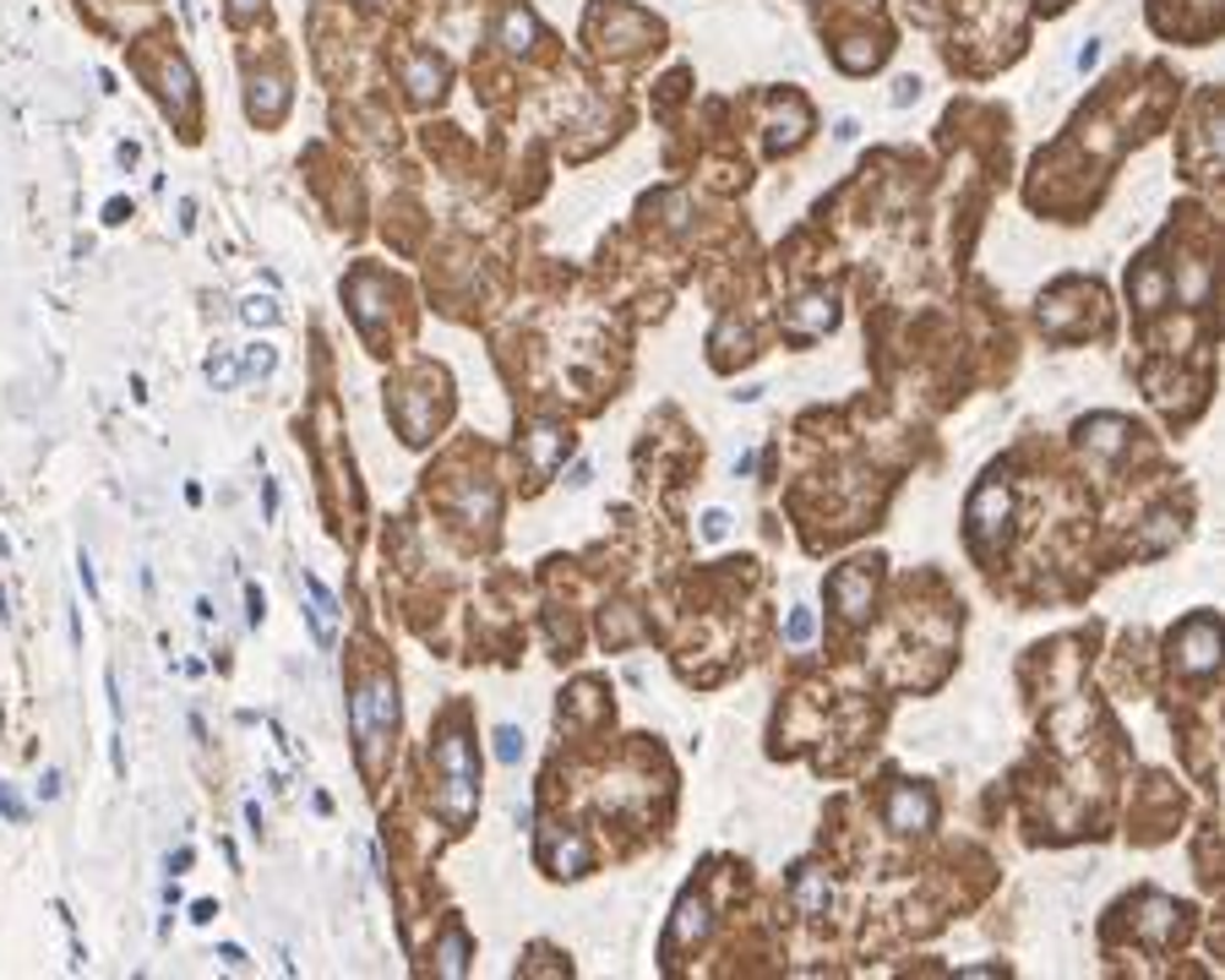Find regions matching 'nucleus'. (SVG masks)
Segmentation results:
<instances>
[{"instance_id": "f257e3e1", "label": "nucleus", "mask_w": 1225, "mask_h": 980, "mask_svg": "<svg viewBox=\"0 0 1225 980\" xmlns=\"http://www.w3.org/2000/svg\"><path fill=\"white\" fill-rule=\"evenodd\" d=\"M431 780H436V812L452 828H469L480 812V774H474V752L469 735L452 724L442 730V741L431 746Z\"/></svg>"}, {"instance_id": "f03ea898", "label": "nucleus", "mask_w": 1225, "mask_h": 980, "mask_svg": "<svg viewBox=\"0 0 1225 980\" xmlns=\"http://www.w3.org/2000/svg\"><path fill=\"white\" fill-rule=\"evenodd\" d=\"M349 719H354V741H360V763L366 774H382V752H388V735L398 724V687L388 675H371L354 698H349Z\"/></svg>"}, {"instance_id": "7ed1b4c3", "label": "nucleus", "mask_w": 1225, "mask_h": 980, "mask_svg": "<svg viewBox=\"0 0 1225 980\" xmlns=\"http://www.w3.org/2000/svg\"><path fill=\"white\" fill-rule=\"evenodd\" d=\"M1176 659L1187 675H1209L1221 664V632H1215V616H1193L1182 632H1176Z\"/></svg>"}, {"instance_id": "20e7f679", "label": "nucleus", "mask_w": 1225, "mask_h": 980, "mask_svg": "<svg viewBox=\"0 0 1225 980\" xmlns=\"http://www.w3.org/2000/svg\"><path fill=\"white\" fill-rule=\"evenodd\" d=\"M834 327V295H801L790 311H784V338H795V343H812V338H823Z\"/></svg>"}, {"instance_id": "39448f33", "label": "nucleus", "mask_w": 1225, "mask_h": 980, "mask_svg": "<svg viewBox=\"0 0 1225 980\" xmlns=\"http://www.w3.org/2000/svg\"><path fill=\"white\" fill-rule=\"evenodd\" d=\"M1008 507H1013V502H1008V485H997V479H991V485H980V491H975V502H969V534H975V545H980V550H986V545H991V534L1008 523Z\"/></svg>"}, {"instance_id": "423d86ee", "label": "nucleus", "mask_w": 1225, "mask_h": 980, "mask_svg": "<svg viewBox=\"0 0 1225 980\" xmlns=\"http://www.w3.org/2000/svg\"><path fill=\"white\" fill-rule=\"evenodd\" d=\"M562 457H567V431H562V425H534V431L523 436V463H528L534 479H550Z\"/></svg>"}, {"instance_id": "0eeeda50", "label": "nucleus", "mask_w": 1225, "mask_h": 980, "mask_svg": "<svg viewBox=\"0 0 1225 980\" xmlns=\"http://www.w3.org/2000/svg\"><path fill=\"white\" fill-rule=\"evenodd\" d=\"M931 817H937V801H931L926 790H915V784H899V790L888 795V828H894V834H915V828H931Z\"/></svg>"}, {"instance_id": "6e6552de", "label": "nucleus", "mask_w": 1225, "mask_h": 980, "mask_svg": "<svg viewBox=\"0 0 1225 980\" xmlns=\"http://www.w3.org/2000/svg\"><path fill=\"white\" fill-rule=\"evenodd\" d=\"M392 414L403 425L409 442H425L431 436V420H436V392H398L392 398Z\"/></svg>"}, {"instance_id": "1a4fd4ad", "label": "nucleus", "mask_w": 1225, "mask_h": 980, "mask_svg": "<svg viewBox=\"0 0 1225 980\" xmlns=\"http://www.w3.org/2000/svg\"><path fill=\"white\" fill-rule=\"evenodd\" d=\"M349 300H354V317H360V327L366 332H377V322H382V278L377 272H360L354 283H349Z\"/></svg>"}, {"instance_id": "9d476101", "label": "nucleus", "mask_w": 1225, "mask_h": 980, "mask_svg": "<svg viewBox=\"0 0 1225 980\" xmlns=\"http://www.w3.org/2000/svg\"><path fill=\"white\" fill-rule=\"evenodd\" d=\"M828 594L838 599V610H844V616H861V610H866V599H872V578H866L861 567H844V572H834Z\"/></svg>"}, {"instance_id": "9b49d317", "label": "nucleus", "mask_w": 1225, "mask_h": 980, "mask_svg": "<svg viewBox=\"0 0 1225 980\" xmlns=\"http://www.w3.org/2000/svg\"><path fill=\"white\" fill-rule=\"evenodd\" d=\"M828 871H817V866H806L801 877H795V910L801 915H823L828 910Z\"/></svg>"}, {"instance_id": "f8f14e48", "label": "nucleus", "mask_w": 1225, "mask_h": 980, "mask_svg": "<svg viewBox=\"0 0 1225 980\" xmlns=\"http://www.w3.org/2000/svg\"><path fill=\"white\" fill-rule=\"evenodd\" d=\"M306 599H311V621H317V638L332 643L338 638V599L327 594L322 578H306Z\"/></svg>"}, {"instance_id": "ddd939ff", "label": "nucleus", "mask_w": 1225, "mask_h": 980, "mask_svg": "<svg viewBox=\"0 0 1225 980\" xmlns=\"http://www.w3.org/2000/svg\"><path fill=\"white\" fill-rule=\"evenodd\" d=\"M403 82H409V93H414V99H431V93H442L447 71H442V61H436V55H414V61H409V71H403Z\"/></svg>"}, {"instance_id": "4468645a", "label": "nucleus", "mask_w": 1225, "mask_h": 980, "mask_svg": "<svg viewBox=\"0 0 1225 980\" xmlns=\"http://www.w3.org/2000/svg\"><path fill=\"white\" fill-rule=\"evenodd\" d=\"M284 104H289V93H284V82L278 76H251V121H278L284 115Z\"/></svg>"}, {"instance_id": "2eb2a0df", "label": "nucleus", "mask_w": 1225, "mask_h": 980, "mask_svg": "<svg viewBox=\"0 0 1225 980\" xmlns=\"http://www.w3.org/2000/svg\"><path fill=\"white\" fill-rule=\"evenodd\" d=\"M703 931H709V905L687 894L681 910H676V926H670V948H676V942H692V937H703Z\"/></svg>"}, {"instance_id": "dca6fc26", "label": "nucleus", "mask_w": 1225, "mask_h": 980, "mask_svg": "<svg viewBox=\"0 0 1225 980\" xmlns=\"http://www.w3.org/2000/svg\"><path fill=\"white\" fill-rule=\"evenodd\" d=\"M164 104H169V115H181L192 104V71H186V61H164Z\"/></svg>"}, {"instance_id": "f3484780", "label": "nucleus", "mask_w": 1225, "mask_h": 980, "mask_svg": "<svg viewBox=\"0 0 1225 980\" xmlns=\"http://www.w3.org/2000/svg\"><path fill=\"white\" fill-rule=\"evenodd\" d=\"M436 970H442V976H463V970H469V937H463V926H452L447 937H442Z\"/></svg>"}, {"instance_id": "a211bd4d", "label": "nucleus", "mask_w": 1225, "mask_h": 980, "mask_svg": "<svg viewBox=\"0 0 1225 980\" xmlns=\"http://www.w3.org/2000/svg\"><path fill=\"white\" fill-rule=\"evenodd\" d=\"M496 39H502V44H507V50H513V55H523V50H528V44H534V17H528V11H507V17H502V33H496Z\"/></svg>"}, {"instance_id": "6ab92c4d", "label": "nucleus", "mask_w": 1225, "mask_h": 980, "mask_svg": "<svg viewBox=\"0 0 1225 980\" xmlns=\"http://www.w3.org/2000/svg\"><path fill=\"white\" fill-rule=\"evenodd\" d=\"M463 513H469V523H496V491L491 485H469L463 491Z\"/></svg>"}, {"instance_id": "aec40b11", "label": "nucleus", "mask_w": 1225, "mask_h": 980, "mask_svg": "<svg viewBox=\"0 0 1225 980\" xmlns=\"http://www.w3.org/2000/svg\"><path fill=\"white\" fill-rule=\"evenodd\" d=\"M545 860H550L562 877H573V871H583V866H588V849H583V839H567V845L545 849Z\"/></svg>"}, {"instance_id": "412c9836", "label": "nucleus", "mask_w": 1225, "mask_h": 980, "mask_svg": "<svg viewBox=\"0 0 1225 980\" xmlns=\"http://www.w3.org/2000/svg\"><path fill=\"white\" fill-rule=\"evenodd\" d=\"M1122 431H1128V425H1122V420H1111V414H1105V420H1090V425H1084V431H1079V436H1084V442H1095L1100 453H1116V442H1122Z\"/></svg>"}, {"instance_id": "4be33fe9", "label": "nucleus", "mask_w": 1225, "mask_h": 980, "mask_svg": "<svg viewBox=\"0 0 1225 980\" xmlns=\"http://www.w3.org/2000/svg\"><path fill=\"white\" fill-rule=\"evenodd\" d=\"M240 317H246L251 327H272V322H278V300H267V295H251V300L240 306Z\"/></svg>"}, {"instance_id": "5701e85b", "label": "nucleus", "mask_w": 1225, "mask_h": 980, "mask_svg": "<svg viewBox=\"0 0 1225 980\" xmlns=\"http://www.w3.org/2000/svg\"><path fill=\"white\" fill-rule=\"evenodd\" d=\"M272 365H278V354H272L267 343H251V349H246V365H240V371H246V376H267Z\"/></svg>"}, {"instance_id": "b1692460", "label": "nucleus", "mask_w": 1225, "mask_h": 980, "mask_svg": "<svg viewBox=\"0 0 1225 980\" xmlns=\"http://www.w3.org/2000/svg\"><path fill=\"white\" fill-rule=\"evenodd\" d=\"M496 757H502V763H523V735H517L513 724L496 730Z\"/></svg>"}, {"instance_id": "393cba45", "label": "nucleus", "mask_w": 1225, "mask_h": 980, "mask_svg": "<svg viewBox=\"0 0 1225 980\" xmlns=\"http://www.w3.org/2000/svg\"><path fill=\"white\" fill-rule=\"evenodd\" d=\"M235 376H240V371H235V360H218V354L207 360V382H213V388H229Z\"/></svg>"}, {"instance_id": "a878e982", "label": "nucleus", "mask_w": 1225, "mask_h": 980, "mask_svg": "<svg viewBox=\"0 0 1225 980\" xmlns=\"http://www.w3.org/2000/svg\"><path fill=\"white\" fill-rule=\"evenodd\" d=\"M0 812H6L11 823H28V806H22V795H17L11 784H0Z\"/></svg>"}, {"instance_id": "bb28decb", "label": "nucleus", "mask_w": 1225, "mask_h": 980, "mask_svg": "<svg viewBox=\"0 0 1225 980\" xmlns=\"http://www.w3.org/2000/svg\"><path fill=\"white\" fill-rule=\"evenodd\" d=\"M784 632H790V643H806V638H812V616H806V610H795Z\"/></svg>"}, {"instance_id": "cd10ccee", "label": "nucleus", "mask_w": 1225, "mask_h": 980, "mask_svg": "<svg viewBox=\"0 0 1225 980\" xmlns=\"http://www.w3.org/2000/svg\"><path fill=\"white\" fill-rule=\"evenodd\" d=\"M39 795H44V801H55V795H61V774H55V768L39 780Z\"/></svg>"}, {"instance_id": "c85d7f7f", "label": "nucleus", "mask_w": 1225, "mask_h": 980, "mask_svg": "<svg viewBox=\"0 0 1225 980\" xmlns=\"http://www.w3.org/2000/svg\"><path fill=\"white\" fill-rule=\"evenodd\" d=\"M724 528H730V518H724V513H709V518H703V534H709V539H719Z\"/></svg>"}, {"instance_id": "c756f323", "label": "nucleus", "mask_w": 1225, "mask_h": 980, "mask_svg": "<svg viewBox=\"0 0 1225 980\" xmlns=\"http://www.w3.org/2000/svg\"><path fill=\"white\" fill-rule=\"evenodd\" d=\"M257 6H261V0H229V11H235V17H251Z\"/></svg>"}, {"instance_id": "7c9ffc66", "label": "nucleus", "mask_w": 1225, "mask_h": 980, "mask_svg": "<svg viewBox=\"0 0 1225 980\" xmlns=\"http://www.w3.org/2000/svg\"><path fill=\"white\" fill-rule=\"evenodd\" d=\"M1046 6H1062V0H1046Z\"/></svg>"}]
</instances>
